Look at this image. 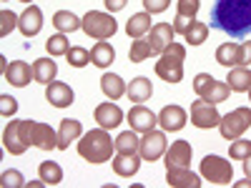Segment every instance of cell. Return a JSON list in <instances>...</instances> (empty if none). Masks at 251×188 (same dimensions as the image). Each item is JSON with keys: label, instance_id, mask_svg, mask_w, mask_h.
I'll return each instance as SVG.
<instances>
[{"label": "cell", "instance_id": "ac0fdd59", "mask_svg": "<svg viewBox=\"0 0 251 188\" xmlns=\"http://www.w3.org/2000/svg\"><path fill=\"white\" fill-rule=\"evenodd\" d=\"M93 118H96V123L100 125V128L111 131V128H116V125H121L123 111L116 106V103H100V106H96V111H93Z\"/></svg>", "mask_w": 251, "mask_h": 188}, {"label": "cell", "instance_id": "ba28073f", "mask_svg": "<svg viewBox=\"0 0 251 188\" xmlns=\"http://www.w3.org/2000/svg\"><path fill=\"white\" fill-rule=\"evenodd\" d=\"M191 123L196 128H216L221 123V113L216 111V103L206 100V98L194 100L191 103Z\"/></svg>", "mask_w": 251, "mask_h": 188}, {"label": "cell", "instance_id": "9c48e42d", "mask_svg": "<svg viewBox=\"0 0 251 188\" xmlns=\"http://www.w3.org/2000/svg\"><path fill=\"white\" fill-rule=\"evenodd\" d=\"M166 148H169L166 133H161V131H156V128H153V131H149V133H143L138 153H141V158H143V161L153 163V161H158L161 156H166Z\"/></svg>", "mask_w": 251, "mask_h": 188}, {"label": "cell", "instance_id": "681fc988", "mask_svg": "<svg viewBox=\"0 0 251 188\" xmlns=\"http://www.w3.org/2000/svg\"><path fill=\"white\" fill-rule=\"evenodd\" d=\"M249 100H251V88H249Z\"/></svg>", "mask_w": 251, "mask_h": 188}, {"label": "cell", "instance_id": "44dd1931", "mask_svg": "<svg viewBox=\"0 0 251 188\" xmlns=\"http://www.w3.org/2000/svg\"><path fill=\"white\" fill-rule=\"evenodd\" d=\"M80 136H83L80 120H75V118H63V120H60V128H58V148L66 151L68 145H71V141H78Z\"/></svg>", "mask_w": 251, "mask_h": 188}, {"label": "cell", "instance_id": "8fae6325", "mask_svg": "<svg viewBox=\"0 0 251 188\" xmlns=\"http://www.w3.org/2000/svg\"><path fill=\"white\" fill-rule=\"evenodd\" d=\"M194 148L188 141H174L171 148H166V168H188L191 165Z\"/></svg>", "mask_w": 251, "mask_h": 188}, {"label": "cell", "instance_id": "f1b7e54d", "mask_svg": "<svg viewBox=\"0 0 251 188\" xmlns=\"http://www.w3.org/2000/svg\"><path fill=\"white\" fill-rule=\"evenodd\" d=\"M53 25L58 33H75L80 25H83V18H78L75 13L71 10H58L53 15Z\"/></svg>", "mask_w": 251, "mask_h": 188}, {"label": "cell", "instance_id": "e0dca14e", "mask_svg": "<svg viewBox=\"0 0 251 188\" xmlns=\"http://www.w3.org/2000/svg\"><path fill=\"white\" fill-rule=\"evenodd\" d=\"M18 28H20V33H23L25 38L38 35V33H40V28H43V13H40V8L30 3V5L23 10V15H20Z\"/></svg>", "mask_w": 251, "mask_h": 188}, {"label": "cell", "instance_id": "83f0119b", "mask_svg": "<svg viewBox=\"0 0 251 188\" xmlns=\"http://www.w3.org/2000/svg\"><path fill=\"white\" fill-rule=\"evenodd\" d=\"M113 60H116L113 46L108 43V40H98V43L93 46V50H91V63L98 66V68H108Z\"/></svg>", "mask_w": 251, "mask_h": 188}, {"label": "cell", "instance_id": "d4e9b609", "mask_svg": "<svg viewBox=\"0 0 251 188\" xmlns=\"http://www.w3.org/2000/svg\"><path fill=\"white\" fill-rule=\"evenodd\" d=\"M126 95H128V100H133V103L151 100V95H153L151 80H149V78H143V75L133 78V80H131V86H128V91H126Z\"/></svg>", "mask_w": 251, "mask_h": 188}, {"label": "cell", "instance_id": "5b68a950", "mask_svg": "<svg viewBox=\"0 0 251 188\" xmlns=\"http://www.w3.org/2000/svg\"><path fill=\"white\" fill-rule=\"evenodd\" d=\"M83 33H86L88 38L93 40H108L116 35L118 25L111 13H103V10H88L86 15H83Z\"/></svg>", "mask_w": 251, "mask_h": 188}, {"label": "cell", "instance_id": "9a60e30c", "mask_svg": "<svg viewBox=\"0 0 251 188\" xmlns=\"http://www.w3.org/2000/svg\"><path fill=\"white\" fill-rule=\"evenodd\" d=\"M188 120V113L181 108V106H166L161 113H158V125L163 131H169V133H176L181 131L183 125Z\"/></svg>", "mask_w": 251, "mask_h": 188}, {"label": "cell", "instance_id": "d6a6232c", "mask_svg": "<svg viewBox=\"0 0 251 188\" xmlns=\"http://www.w3.org/2000/svg\"><path fill=\"white\" fill-rule=\"evenodd\" d=\"M38 176L43 178L48 186H58L63 181V168L55 163V161H43L38 165Z\"/></svg>", "mask_w": 251, "mask_h": 188}, {"label": "cell", "instance_id": "4fadbf2b", "mask_svg": "<svg viewBox=\"0 0 251 188\" xmlns=\"http://www.w3.org/2000/svg\"><path fill=\"white\" fill-rule=\"evenodd\" d=\"M174 35H176L174 25H169V23H156V25L149 30V35H146V40H149L153 55H161L166 48H169V46L174 43Z\"/></svg>", "mask_w": 251, "mask_h": 188}, {"label": "cell", "instance_id": "d590c367", "mask_svg": "<svg viewBox=\"0 0 251 188\" xmlns=\"http://www.w3.org/2000/svg\"><path fill=\"white\" fill-rule=\"evenodd\" d=\"M66 58H68V66H73V68H86L88 63H91V50L80 48V46H71V50L66 53Z\"/></svg>", "mask_w": 251, "mask_h": 188}, {"label": "cell", "instance_id": "8992f818", "mask_svg": "<svg viewBox=\"0 0 251 188\" xmlns=\"http://www.w3.org/2000/svg\"><path fill=\"white\" fill-rule=\"evenodd\" d=\"M249 128H251V108H249V106L234 108L231 113L221 116V123H219V131H221V136H224L226 141L241 138Z\"/></svg>", "mask_w": 251, "mask_h": 188}, {"label": "cell", "instance_id": "484cf974", "mask_svg": "<svg viewBox=\"0 0 251 188\" xmlns=\"http://www.w3.org/2000/svg\"><path fill=\"white\" fill-rule=\"evenodd\" d=\"M33 80H38V83H43V86H48V83H53L55 80V75H58V66H55V60H50V58H38L35 63H33Z\"/></svg>", "mask_w": 251, "mask_h": 188}, {"label": "cell", "instance_id": "ab89813d", "mask_svg": "<svg viewBox=\"0 0 251 188\" xmlns=\"http://www.w3.org/2000/svg\"><path fill=\"white\" fill-rule=\"evenodd\" d=\"M3 186L5 188H23L25 186V178L20 171H5L3 173Z\"/></svg>", "mask_w": 251, "mask_h": 188}, {"label": "cell", "instance_id": "7bdbcfd3", "mask_svg": "<svg viewBox=\"0 0 251 188\" xmlns=\"http://www.w3.org/2000/svg\"><path fill=\"white\" fill-rule=\"evenodd\" d=\"M211 80H214V75H211V73H199V75L194 78V93L201 98V93L208 88V83H211Z\"/></svg>", "mask_w": 251, "mask_h": 188}, {"label": "cell", "instance_id": "2e32d148", "mask_svg": "<svg viewBox=\"0 0 251 188\" xmlns=\"http://www.w3.org/2000/svg\"><path fill=\"white\" fill-rule=\"evenodd\" d=\"M3 145L10 156H23L28 151V143L20 136V120H10L3 131Z\"/></svg>", "mask_w": 251, "mask_h": 188}, {"label": "cell", "instance_id": "f546056e", "mask_svg": "<svg viewBox=\"0 0 251 188\" xmlns=\"http://www.w3.org/2000/svg\"><path fill=\"white\" fill-rule=\"evenodd\" d=\"M100 91L106 93L111 100H118L126 91H128V86L123 83L121 75H116V73H106V75L100 78Z\"/></svg>", "mask_w": 251, "mask_h": 188}, {"label": "cell", "instance_id": "cb8c5ba5", "mask_svg": "<svg viewBox=\"0 0 251 188\" xmlns=\"http://www.w3.org/2000/svg\"><path fill=\"white\" fill-rule=\"evenodd\" d=\"M151 13H136L128 18V23H126V33H128V38L138 40V38H146L151 30Z\"/></svg>", "mask_w": 251, "mask_h": 188}, {"label": "cell", "instance_id": "ee69618b", "mask_svg": "<svg viewBox=\"0 0 251 188\" xmlns=\"http://www.w3.org/2000/svg\"><path fill=\"white\" fill-rule=\"evenodd\" d=\"M241 66H251V40L241 43Z\"/></svg>", "mask_w": 251, "mask_h": 188}, {"label": "cell", "instance_id": "52a82bcc", "mask_svg": "<svg viewBox=\"0 0 251 188\" xmlns=\"http://www.w3.org/2000/svg\"><path fill=\"white\" fill-rule=\"evenodd\" d=\"M201 176L216 186H226L234 181V165L221 156H206L201 161Z\"/></svg>", "mask_w": 251, "mask_h": 188}, {"label": "cell", "instance_id": "ffe728a7", "mask_svg": "<svg viewBox=\"0 0 251 188\" xmlns=\"http://www.w3.org/2000/svg\"><path fill=\"white\" fill-rule=\"evenodd\" d=\"M166 183L171 188H199L201 178L191 168H166Z\"/></svg>", "mask_w": 251, "mask_h": 188}, {"label": "cell", "instance_id": "4dcf8cb0", "mask_svg": "<svg viewBox=\"0 0 251 188\" xmlns=\"http://www.w3.org/2000/svg\"><path fill=\"white\" fill-rule=\"evenodd\" d=\"M141 148V138L136 136V131H123L118 138H116V153L121 156H136Z\"/></svg>", "mask_w": 251, "mask_h": 188}, {"label": "cell", "instance_id": "4316f807", "mask_svg": "<svg viewBox=\"0 0 251 188\" xmlns=\"http://www.w3.org/2000/svg\"><path fill=\"white\" fill-rule=\"evenodd\" d=\"M141 161H143V158H138V156H121V153H118V156L113 158V173L121 176V178H131V176L138 173Z\"/></svg>", "mask_w": 251, "mask_h": 188}, {"label": "cell", "instance_id": "277c9868", "mask_svg": "<svg viewBox=\"0 0 251 188\" xmlns=\"http://www.w3.org/2000/svg\"><path fill=\"white\" fill-rule=\"evenodd\" d=\"M20 136L28 145H35L40 151H53L58 148V133L50 128L48 123H40V120H20Z\"/></svg>", "mask_w": 251, "mask_h": 188}, {"label": "cell", "instance_id": "30bf717a", "mask_svg": "<svg viewBox=\"0 0 251 188\" xmlns=\"http://www.w3.org/2000/svg\"><path fill=\"white\" fill-rule=\"evenodd\" d=\"M199 8H201V0H178V10H176V18H174V30L178 35H186L188 28L196 23Z\"/></svg>", "mask_w": 251, "mask_h": 188}, {"label": "cell", "instance_id": "f35d334b", "mask_svg": "<svg viewBox=\"0 0 251 188\" xmlns=\"http://www.w3.org/2000/svg\"><path fill=\"white\" fill-rule=\"evenodd\" d=\"M0 20H3V28H0V35H3V38H8L10 35V30L18 25V15L13 13V10H3V13H0Z\"/></svg>", "mask_w": 251, "mask_h": 188}, {"label": "cell", "instance_id": "b9f144b4", "mask_svg": "<svg viewBox=\"0 0 251 188\" xmlns=\"http://www.w3.org/2000/svg\"><path fill=\"white\" fill-rule=\"evenodd\" d=\"M15 111H18V100L13 95H0V113L10 118V116H15Z\"/></svg>", "mask_w": 251, "mask_h": 188}, {"label": "cell", "instance_id": "7c38bea8", "mask_svg": "<svg viewBox=\"0 0 251 188\" xmlns=\"http://www.w3.org/2000/svg\"><path fill=\"white\" fill-rule=\"evenodd\" d=\"M128 123H131V128L136 133H149L156 128V123H158V116L153 111H149L143 106V103H136V106L128 111Z\"/></svg>", "mask_w": 251, "mask_h": 188}, {"label": "cell", "instance_id": "836d02e7", "mask_svg": "<svg viewBox=\"0 0 251 188\" xmlns=\"http://www.w3.org/2000/svg\"><path fill=\"white\" fill-rule=\"evenodd\" d=\"M151 55H153V50H151V46H149V40H146V38L133 40V46H131V50H128V60H131V63H143V60H149Z\"/></svg>", "mask_w": 251, "mask_h": 188}, {"label": "cell", "instance_id": "603a6c76", "mask_svg": "<svg viewBox=\"0 0 251 188\" xmlns=\"http://www.w3.org/2000/svg\"><path fill=\"white\" fill-rule=\"evenodd\" d=\"M216 63L224 68L241 66V43H224L216 48Z\"/></svg>", "mask_w": 251, "mask_h": 188}, {"label": "cell", "instance_id": "6da1fadb", "mask_svg": "<svg viewBox=\"0 0 251 188\" xmlns=\"http://www.w3.org/2000/svg\"><path fill=\"white\" fill-rule=\"evenodd\" d=\"M208 20V28L241 40L251 33V0H216Z\"/></svg>", "mask_w": 251, "mask_h": 188}, {"label": "cell", "instance_id": "c3c4849f", "mask_svg": "<svg viewBox=\"0 0 251 188\" xmlns=\"http://www.w3.org/2000/svg\"><path fill=\"white\" fill-rule=\"evenodd\" d=\"M20 3H30V0H20Z\"/></svg>", "mask_w": 251, "mask_h": 188}, {"label": "cell", "instance_id": "7402d4cb", "mask_svg": "<svg viewBox=\"0 0 251 188\" xmlns=\"http://www.w3.org/2000/svg\"><path fill=\"white\" fill-rule=\"evenodd\" d=\"M226 83L234 93H249L251 88V70L249 66H236V68H228Z\"/></svg>", "mask_w": 251, "mask_h": 188}, {"label": "cell", "instance_id": "5bb4252c", "mask_svg": "<svg viewBox=\"0 0 251 188\" xmlns=\"http://www.w3.org/2000/svg\"><path fill=\"white\" fill-rule=\"evenodd\" d=\"M73 98H75V93H73V88L68 86V83L53 80V83L46 86V100L50 103V106H55V108H68L73 103Z\"/></svg>", "mask_w": 251, "mask_h": 188}, {"label": "cell", "instance_id": "1f68e13d", "mask_svg": "<svg viewBox=\"0 0 251 188\" xmlns=\"http://www.w3.org/2000/svg\"><path fill=\"white\" fill-rule=\"evenodd\" d=\"M228 93H231V88H228V83H224V80H211L208 83V88L201 93V98H206V100H211V103H224L226 98H228Z\"/></svg>", "mask_w": 251, "mask_h": 188}, {"label": "cell", "instance_id": "74e56055", "mask_svg": "<svg viewBox=\"0 0 251 188\" xmlns=\"http://www.w3.org/2000/svg\"><path fill=\"white\" fill-rule=\"evenodd\" d=\"M228 156H231L234 161H246V158L251 156V141H246V138H236V141H231Z\"/></svg>", "mask_w": 251, "mask_h": 188}, {"label": "cell", "instance_id": "8d00e7d4", "mask_svg": "<svg viewBox=\"0 0 251 188\" xmlns=\"http://www.w3.org/2000/svg\"><path fill=\"white\" fill-rule=\"evenodd\" d=\"M183 38H186L188 46H201L203 40L208 38V23H199V20H196V23L188 28V33H186Z\"/></svg>", "mask_w": 251, "mask_h": 188}, {"label": "cell", "instance_id": "7dc6e473", "mask_svg": "<svg viewBox=\"0 0 251 188\" xmlns=\"http://www.w3.org/2000/svg\"><path fill=\"white\" fill-rule=\"evenodd\" d=\"M234 186H236V188H249V186H251V178L246 176V181H239V183H234Z\"/></svg>", "mask_w": 251, "mask_h": 188}, {"label": "cell", "instance_id": "60d3db41", "mask_svg": "<svg viewBox=\"0 0 251 188\" xmlns=\"http://www.w3.org/2000/svg\"><path fill=\"white\" fill-rule=\"evenodd\" d=\"M169 5H171V0H143L146 13H151V15H158L163 10H169Z\"/></svg>", "mask_w": 251, "mask_h": 188}, {"label": "cell", "instance_id": "f6af8a7d", "mask_svg": "<svg viewBox=\"0 0 251 188\" xmlns=\"http://www.w3.org/2000/svg\"><path fill=\"white\" fill-rule=\"evenodd\" d=\"M103 3H106L108 13H118V10L126 8V3H128V0H103Z\"/></svg>", "mask_w": 251, "mask_h": 188}, {"label": "cell", "instance_id": "d6986e66", "mask_svg": "<svg viewBox=\"0 0 251 188\" xmlns=\"http://www.w3.org/2000/svg\"><path fill=\"white\" fill-rule=\"evenodd\" d=\"M3 73H5V80L10 83V86H15V88H25L30 83V78H35L33 68L28 66L25 60H13L10 66H5Z\"/></svg>", "mask_w": 251, "mask_h": 188}, {"label": "cell", "instance_id": "7a4b0ae2", "mask_svg": "<svg viewBox=\"0 0 251 188\" xmlns=\"http://www.w3.org/2000/svg\"><path fill=\"white\" fill-rule=\"evenodd\" d=\"M113 151H116V141H111V133L106 128L88 131L78 141V153L88 163H106V161H111Z\"/></svg>", "mask_w": 251, "mask_h": 188}, {"label": "cell", "instance_id": "3957f363", "mask_svg": "<svg viewBox=\"0 0 251 188\" xmlns=\"http://www.w3.org/2000/svg\"><path fill=\"white\" fill-rule=\"evenodd\" d=\"M183 60H186V46L171 43L156 60V75L166 83H181L183 80Z\"/></svg>", "mask_w": 251, "mask_h": 188}, {"label": "cell", "instance_id": "bcb514c9", "mask_svg": "<svg viewBox=\"0 0 251 188\" xmlns=\"http://www.w3.org/2000/svg\"><path fill=\"white\" fill-rule=\"evenodd\" d=\"M244 173H246V176L251 178V156H249V158L244 161Z\"/></svg>", "mask_w": 251, "mask_h": 188}, {"label": "cell", "instance_id": "e575fe53", "mask_svg": "<svg viewBox=\"0 0 251 188\" xmlns=\"http://www.w3.org/2000/svg\"><path fill=\"white\" fill-rule=\"evenodd\" d=\"M46 48H48V53H50L53 58H55V55H66V53L71 50L66 33H55V35H50V38L46 40Z\"/></svg>", "mask_w": 251, "mask_h": 188}]
</instances>
